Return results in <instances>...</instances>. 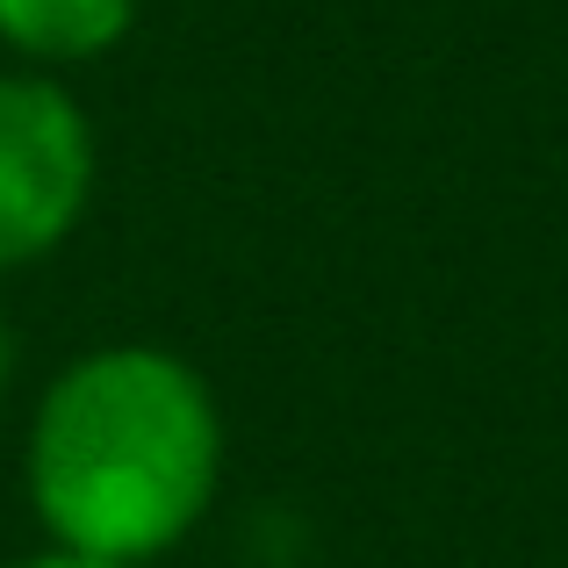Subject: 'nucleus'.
I'll list each match as a JSON object with an SVG mask.
<instances>
[{
  "mask_svg": "<svg viewBox=\"0 0 568 568\" xmlns=\"http://www.w3.org/2000/svg\"><path fill=\"white\" fill-rule=\"evenodd\" d=\"M223 425L194 367L115 346L65 367L29 432V497L87 561H152L216 497Z\"/></svg>",
  "mask_w": 568,
  "mask_h": 568,
  "instance_id": "obj_1",
  "label": "nucleus"
},
{
  "mask_svg": "<svg viewBox=\"0 0 568 568\" xmlns=\"http://www.w3.org/2000/svg\"><path fill=\"white\" fill-rule=\"evenodd\" d=\"M94 194V130L51 80H0V266H29Z\"/></svg>",
  "mask_w": 568,
  "mask_h": 568,
  "instance_id": "obj_2",
  "label": "nucleus"
},
{
  "mask_svg": "<svg viewBox=\"0 0 568 568\" xmlns=\"http://www.w3.org/2000/svg\"><path fill=\"white\" fill-rule=\"evenodd\" d=\"M130 22H138V0H0V43L43 65L109 51Z\"/></svg>",
  "mask_w": 568,
  "mask_h": 568,
  "instance_id": "obj_3",
  "label": "nucleus"
},
{
  "mask_svg": "<svg viewBox=\"0 0 568 568\" xmlns=\"http://www.w3.org/2000/svg\"><path fill=\"white\" fill-rule=\"evenodd\" d=\"M29 568H123V561H87V555H51V561H29Z\"/></svg>",
  "mask_w": 568,
  "mask_h": 568,
  "instance_id": "obj_4",
  "label": "nucleus"
},
{
  "mask_svg": "<svg viewBox=\"0 0 568 568\" xmlns=\"http://www.w3.org/2000/svg\"><path fill=\"white\" fill-rule=\"evenodd\" d=\"M8 375H14V338H8V317H0V388H8Z\"/></svg>",
  "mask_w": 568,
  "mask_h": 568,
  "instance_id": "obj_5",
  "label": "nucleus"
}]
</instances>
